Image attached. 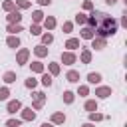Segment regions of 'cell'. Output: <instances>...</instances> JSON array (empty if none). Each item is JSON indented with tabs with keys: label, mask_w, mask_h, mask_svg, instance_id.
I'll return each mask as SVG.
<instances>
[{
	"label": "cell",
	"mask_w": 127,
	"mask_h": 127,
	"mask_svg": "<svg viewBox=\"0 0 127 127\" xmlns=\"http://www.w3.org/2000/svg\"><path fill=\"white\" fill-rule=\"evenodd\" d=\"M46 99H48V95L44 91H32V109L34 111H40L46 105Z\"/></svg>",
	"instance_id": "cell-1"
},
{
	"label": "cell",
	"mask_w": 127,
	"mask_h": 127,
	"mask_svg": "<svg viewBox=\"0 0 127 127\" xmlns=\"http://www.w3.org/2000/svg\"><path fill=\"white\" fill-rule=\"evenodd\" d=\"M60 62L64 64V65H73L75 62H77V54L75 52H62V56H60Z\"/></svg>",
	"instance_id": "cell-2"
},
{
	"label": "cell",
	"mask_w": 127,
	"mask_h": 127,
	"mask_svg": "<svg viewBox=\"0 0 127 127\" xmlns=\"http://www.w3.org/2000/svg\"><path fill=\"white\" fill-rule=\"evenodd\" d=\"M28 60H30V50H28V48H20V50L16 52V64H18V65H26Z\"/></svg>",
	"instance_id": "cell-3"
},
{
	"label": "cell",
	"mask_w": 127,
	"mask_h": 127,
	"mask_svg": "<svg viewBox=\"0 0 127 127\" xmlns=\"http://www.w3.org/2000/svg\"><path fill=\"white\" fill-rule=\"evenodd\" d=\"M109 95H113V89L109 85H97L95 87V99H107Z\"/></svg>",
	"instance_id": "cell-4"
},
{
	"label": "cell",
	"mask_w": 127,
	"mask_h": 127,
	"mask_svg": "<svg viewBox=\"0 0 127 127\" xmlns=\"http://www.w3.org/2000/svg\"><path fill=\"white\" fill-rule=\"evenodd\" d=\"M20 109H22V101H20V99H8V103H6V111H8L10 115H16Z\"/></svg>",
	"instance_id": "cell-5"
},
{
	"label": "cell",
	"mask_w": 127,
	"mask_h": 127,
	"mask_svg": "<svg viewBox=\"0 0 127 127\" xmlns=\"http://www.w3.org/2000/svg\"><path fill=\"white\" fill-rule=\"evenodd\" d=\"M20 119L22 121H34L36 119V111L32 107H22L20 109Z\"/></svg>",
	"instance_id": "cell-6"
},
{
	"label": "cell",
	"mask_w": 127,
	"mask_h": 127,
	"mask_svg": "<svg viewBox=\"0 0 127 127\" xmlns=\"http://www.w3.org/2000/svg\"><path fill=\"white\" fill-rule=\"evenodd\" d=\"M65 119H67V117H65L64 111H54L52 117H50V123H52V125H64Z\"/></svg>",
	"instance_id": "cell-7"
},
{
	"label": "cell",
	"mask_w": 127,
	"mask_h": 127,
	"mask_svg": "<svg viewBox=\"0 0 127 127\" xmlns=\"http://www.w3.org/2000/svg\"><path fill=\"white\" fill-rule=\"evenodd\" d=\"M22 12L20 10H14V12H8V16H6V22L8 24H22Z\"/></svg>",
	"instance_id": "cell-8"
},
{
	"label": "cell",
	"mask_w": 127,
	"mask_h": 127,
	"mask_svg": "<svg viewBox=\"0 0 127 127\" xmlns=\"http://www.w3.org/2000/svg\"><path fill=\"white\" fill-rule=\"evenodd\" d=\"M99 26H101V28H107V30H115L119 24H117V20H115L113 16H109V14H107V16L101 20V24H99Z\"/></svg>",
	"instance_id": "cell-9"
},
{
	"label": "cell",
	"mask_w": 127,
	"mask_h": 127,
	"mask_svg": "<svg viewBox=\"0 0 127 127\" xmlns=\"http://www.w3.org/2000/svg\"><path fill=\"white\" fill-rule=\"evenodd\" d=\"M93 38H95V30H93V28L83 26V28L79 30V40H93Z\"/></svg>",
	"instance_id": "cell-10"
},
{
	"label": "cell",
	"mask_w": 127,
	"mask_h": 127,
	"mask_svg": "<svg viewBox=\"0 0 127 127\" xmlns=\"http://www.w3.org/2000/svg\"><path fill=\"white\" fill-rule=\"evenodd\" d=\"M103 81V75L99 73V71H89L87 73V83H91V85H99Z\"/></svg>",
	"instance_id": "cell-11"
},
{
	"label": "cell",
	"mask_w": 127,
	"mask_h": 127,
	"mask_svg": "<svg viewBox=\"0 0 127 127\" xmlns=\"http://www.w3.org/2000/svg\"><path fill=\"white\" fill-rule=\"evenodd\" d=\"M56 24H58V22H56V18H54V16H46V18H44V22H42V28H44L46 32H52V30L56 28Z\"/></svg>",
	"instance_id": "cell-12"
},
{
	"label": "cell",
	"mask_w": 127,
	"mask_h": 127,
	"mask_svg": "<svg viewBox=\"0 0 127 127\" xmlns=\"http://www.w3.org/2000/svg\"><path fill=\"white\" fill-rule=\"evenodd\" d=\"M67 52H75L77 48H81V42H79V38H69L67 42H65V46H64Z\"/></svg>",
	"instance_id": "cell-13"
},
{
	"label": "cell",
	"mask_w": 127,
	"mask_h": 127,
	"mask_svg": "<svg viewBox=\"0 0 127 127\" xmlns=\"http://www.w3.org/2000/svg\"><path fill=\"white\" fill-rule=\"evenodd\" d=\"M91 42V48L95 50V52H101L105 46H107V40H103V38H93V40H89Z\"/></svg>",
	"instance_id": "cell-14"
},
{
	"label": "cell",
	"mask_w": 127,
	"mask_h": 127,
	"mask_svg": "<svg viewBox=\"0 0 127 127\" xmlns=\"http://www.w3.org/2000/svg\"><path fill=\"white\" fill-rule=\"evenodd\" d=\"M6 32H8L10 36H18L20 32H24V26H22V24H8V26H6Z\"/></svg>",
	"instance_id": "cell-15"
},
{
	"label": "cell",
	"mask_w": 127,
	"mask_h": 127,
	"mask_svg": "<svg viewBox=\"0 0 127 127\" xmlns=\"http://www.w3.org/2000/svg\"><path fill=\"white\" fill-rule=\"evenodd\" d=\"M30 69H32V73H44V71H46V65H44L40 60H34V62L30 64Z\"/></svg>",
	"instance_id": "cell-16"
},
{
	"label": "cell",
	"mask_w": 127,
	"mask_h": 127,
	"mask_svg": "<svg viewBox=\"0 0 127 127\" xmlns=\"http://www.w3.org/2000/svg\"><path fill=\"white\" fill-rule=\"evenodd\" d=\"M60 71H62V65H60L58 62H50V64H48V73H50L52 77L60 75Z\"/></svg>",
	"instance_id": "cell-17"
},
{
	"label": "cell",
	"mask_w": 127,
	"mask_h": 127,
	"mask_svg": "<svg viewBox=\"0 0 127 127\" xmlns=\"http://www.w3.org/2000/svg\"><path fill=\"white\" fill-rule=\"evenodd\" d=\"M65 81L77 83V85H79V71H77V69H69V71L65 73Z\"/></svg>",
	"instance_id": "cell-18"
},
{
	"label": "cell",
	"mask_w": 127,
	"mask_h": 127,
	"mask_svg": "<svg viewBox=\"0 0 127 127\" xmlns=\"http://www.w3.org/2000/svg\"><path fill=\"white\" fill-rule=\"evenodd\" d=\"M34 56H36L38 60H42V58H46V56H48V48H46V46H42V44H38V46H34Z\"/></svg>",
	"instance_id": "cell-19"
},
{
	"label": "cell",
	"mask_w": 127,
	"mask_h": 127,
	"mask_svg": "<svg viewBox=\"0 0 127 127\" xmlns=\"http://www.w3.org/2000/svg\"><path fill=\"white\" fill-rule=\"evenodd\" d=\"M91 58H93V54H91V50H87V48H83V50L79 52V62H81V64H89V62H91Z\"/></svg>",
	"instance_id": "cell-20"
},
{
	"label": "cell",
	"mask_w": 127,
	"mask_h": 127,
	"mask_svg": "<svg viewBox=\"0 0 127 127\" xmlns=\"http://www.w3.org/2000/svg\"><path fill=\"white\" fill-rule=\"evenodd\" d=\"M97 99H85V103H83V109L87 111V113H93V111H97Z\"/></svg>",
	"instance_id": "cell-21"
},
{
	"label": "cell",
	"mask_w": 127,
	"mask_h": 127,
	"mask_svg": "<svg viewBox=\"0 0 127 127\" xmlns=\"http://www.w3.org/2000/svg\"><path fill=\"white\" fill-rule=\"evenodd\" d=\"M44 18H46V14H44L42 10H34V12H32V24H42Z\"/></svg>",
	"instance_id": "cell-22"
},
{
	"label": "cell",
	"mask_w": 127,
	"mask_h": 127,
	"mask_svg": "<svg viewBox=\"0 0 127 127\" xmlns=\"http://www.w3.org/2000/svg\"><path fill=\"white\" fill-rule=\"evenodd\" d=\"M20 44H22V42H20L18 36H8V38H6V46H8V48H14V50H16V48H20Z\"/></svg>",
	"instance_id": "cell-23"
},
{
	"label": "cell",
	"mask_w": 127,
	"mask_h": 127,
	"mask_svg": "<svg viewBox=\"0 0 127 127\" xmlns=\"http://www.w3.org/2000/svg\"><path fill=\"white\" fill-rule=\"evenodd\" d=\"M40 75H42V77H40V83H42L44 87H50V85L54 83V77H52L48 71H44V73H40Z\"/></svg>",
	"instance_id": "cell-24"
},
{
	"label": "cell",
	"mask_w": 127,
	"mask_h": 127,
	"mask_svg": "<svg viewBox=\"0 0 127 127\" xmlns=\"http://www.w3.org/2000/svg\"><path fill=\"white\" fill-rule=\"evenodd\" d=\"M62 97H64V103H65V105H71V103L75 101V93L69 91V89H65V91L62 93Z\"/></svg>",
	"instance_id": "cell-25"
},
{
	"label": "cell",
	"mask_w": 127,
	"mask_h": 127,
	"mask_svg": "<svg viewBox=\"0 0 127 127\" xmlns=\"http://www.w3.org/2000/svg\"><path fill=\"white\" fill-rule=\"evenodd\" d=\"M14 6H16V10H28V8H32V2L30 0H14Z\"/></svg>",
	"instance_id": "cell-26"
},
{
	"label": "cell",
	"mask_w": 127,
	"mask_h": 127,
	"mask_svg": "<svg viewBox=\"0 0 127 127\" xmlns=\"http://www.w3.org/2000/svg\"><path fill=\"white\" fill-rule=\"evenodd\" d=\"M40 38H42V46H46V48L54 42V34H52V32H42Z\"/></svg>",
	"instance_id": "cell-27"
},
{
	"label": "cell",
	"mask_w": 127,
	"mask_h": 127,
	"mask_svg": "<svg viewBox=\"0 0 127 127\" xmlns=\"http://www.w3.org/2000/svg\"><path fill=\"white\" fill-rule=\"evenodd\" d=\"M2 79H4V83H6V85H10V83H14L18 77H16V71H6V73L2 75Z\"/></svg>",
	"instance_id": "cell-28"
},
{
	"label": "cell",
	"mask_w": 127,
	"mask_h": 127,
	"mask_svg": "<svg viewBox=\"0 0 127 127\" xmlns=\"http://www.w3.org/2000/svg\"><path fill=\"white\" fill-rule=\"evenodd\" d=\"M103 119H105V115L99 113V111H93V113L87 115V121H91V123H97V121H103Z\"/></svg>",
	"instance_id": "cell-29"
},
{
	"label": "cell",
	"mask_w": 127,
	"mask_h": 127,
	"mask_svg": "<svg viewBox=\"0 0 127 127\" xmlns=\"http://www.w3.org/2000/svg\"><path fill=\"white\" fill-rule=\"evenodd\" d=\"M85 20H87V14H85V12H77V14H75V18H73V24L85 26Z\"/></svg>",
	"instance_id": "cell-30"
},
{
	"label": "cell",
	"mask_w": 127,
	"mask_h": 127,
	"mask_svg": "<svg viewBox=\"0 0 127 127\" xmlns=\"http://www.w3.org/2000/svg\"><path fill=\"white\" fill-rule=\"evenodd\" d=\"M24 85H26V87H28V89H32V91H34V89H36V87H38V79H36V77H34V75H30V77H28V79H24Z\"/></svg>",
	"instance_id": "cell-31"
},
{
	"label": "cell",
	"mask_w": 127,
	"mask_h": 127,
	"mask_svg": "<svg viewBox=\"0 0 127 127\" xmlns=\"http://www.w3.org/2000/svg\"><path fill=\"white\" fill-rule=\"evenodd\" d=\"M2 10H4V12H14V10H16L14 0H4V2H2Z\"/></svg>",
	"instance_id": "cell-32"
},
{
	"label": "cell",
	"mask_w": 127,
	"mask_h": 127,
	"mask_svg": "<svg viewBox=\"0 0 127 127\" xmlns=\"http://www.w3.org/2000/svg\"><path fill=\"white\" fill-rule=\"evenodd\" d=\"M42 24H30V34L32 36H42Z\"/></svg>",
	"instance_id": "cell-33"
},
{
	"label": "cell",
	"mask_w": 127,
	"mask_h": 127,
	"mask_svg": "<svg viewBox=\"0 0 127 127\" xmlns=\"http://www.w3.org/2000/svg\"><path fill=\"white\" fill-rule=\"evenodd\" d=\"M77 95H79V97H87V95H89V85H85V83L77 85Z\"/></svg>",
	"instance_id": "cell-34"
},
{
	"label": "cell",
	"mask_w": 127,
	"mask_h": 127,
	"mask_svg": "<svg viewBox=\"0 0 127 127\" xmlns=\"http://www.w3.org/2000/svg\"><path fill=\"white\" fill-rule=\"evenodd\" d=\"M8 99H10V87L2 85L0 87V101H8Z\"/></svg>",
	"instance_id": "cell-35"
},
{
	"label": "cell",
	"mask_w": 127,
	"mask_h": 127,
	"mask_svg": "<svg viewBox=\"0 0 127 127\" xmlns=\"http://www.w3.org/2000/svg\"><path fill=\"white\" fill-rule=\"evenodd\" d=\"M89 16H93V18H95L97 22H101V20H103V18H105L107 14H105V12H101V10H95V8H93V10L89 12Z\"/></svg>",
	"instance_id": "cell-36"
},
{
	"label": "cell",
	"mask_w": 127,
	"mask_h": 127,
	"mask_svg": "<svg viewBox=\"0 0 127 127\" xmlns=\"http://www.w3.org/2000/svg\"><path fill=\"white\" fill-rule=\"evenodd\" d=\"M20 125H22V119L20 117H10L6 121V127H20Z\"/></svg>",
	"instance_id": "cell-37"
},
{
	"label": "cell",
	"mask_w": 127,
	"mask_h": 127,
	"mask_svg": "<svg viewBox=\"0 0 127 127\" xmlns=\"http://www.w3.org/2000/svg\"><path fill=\"white\" fill-rule=\"evenodd\" d=\"M62 30H64V34H71L73 32V22H64L62 24Z\"/></svg>",
	"instance_id": "cell-38"
},
{
	"label": "cell",
	"mask_w": 127,
	"mask_h": 127,
	"mask_svg": "<svg viewBox=\"0 0 127 127\" xmlns=\"http://www.w3.org/2000/svg\"><path fill=\"white\" fill-rule=\"evenodd\" d=\"M81 8H83V12H91V10H93V2H91V0H83Z\"/></svg>",
	"instance_id": "cell-39"
},
{
	"label": "cell",
	"mask_w": 127,
	"mask_h": 127,
	"mask_svg": "<svg viewBox=\"0 0 127 127\" xmlns=\"http://www.w3.org/2000/svg\"><path fill=\"white\" fill-rule=\"evenodd\" d=\"M117 24H121V28H127V10L121 14V20H119Z\"/></svg>",
	"instance_id": "cell-40"
},
{
	"label": "cell",
	"mask_w": 127,
	"mask_h": 127,
	"mask_svg": "<svg viewBox=\"0 0 127 127\" xmlns=\"http://www.w3.org/2000/svg\"><path fill=\"white\" fill-rule=\"evenodd\" d=\"M36 2H38L40 6H50V4H52V0H36Z\"/></svg>",
	"instance_id": "cell-41"
},
{
	"label": "cell",
	"mask_w": 127,
	"mask_h": 127,
	"mask_svg": "<svg viewBox=\"0 0 127 127\" xmlns=\"http://www.w3.org/2000/svg\"><path fill=\"white\" fill-rule=\"evenodd\" d=\"M79 127H95V123H91V121H85V123H81Z\"/></svg>",
	"instance_id": "cell-42"
},
{
	"label": "cell",
	"mask_w": 127,
	"mask_h": 127,
	"mask_svg": "<svg viewBox=\"0 0 127 127\" xmlns=\"http://www.w3.org/2000/svg\"><path fill=\"white\" fill-rule=\"evenodd\" d=\"M105 4L107 6H113V4H117V0H105Z\"/></svg>",
	"instance_id": "cell-43"
},
{
	"label": "cell",
	"mask_w": 127,
	"mask_h": 127,
	"mask_svg": "<svg viewBox=\"0 0 127 127\" xmlns=\"http://www.w3.org/2000/svg\"><path fill=\"white\" fill-rule=\"evenodd\" d=\"M40 127H54V125H52V123H50V121H46V123H42V125H40Z\"/></svg>",
	"instance_id": "cell-44"
}]
</instances>
